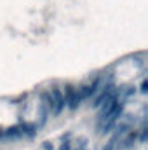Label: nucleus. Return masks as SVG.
Instances as JSON below:
<instances>
[{"instance_id": "f257e3e1", "label": "nucleus", "mask_w": 148, "mask_h": 150, "mask_svg": "<svg viewBox=\"0 0 148 150\" xmlns=\"http://www.w3.org/2000/svg\"><path fill=\"white\" fill-rule=\"evenodd\" d=\"M101 86H103V79H101V75H96L94 80H91L89 84L80 86V87L77 89V93H78V96H80V101H85V100H91L92 96H96V94L99 93Z\"/></svg>"}, {"instance_id": "f03ea898", "label": "nucleus", "mask_w": 148, "mask_h": 150, "mask_svg": "<svg viewBox=\"0 0 148 150\" xmlns=\"http://www.w3.org/2000/svg\"><path fill=\"white\" fill-rule=\"evenodd\" d=\"M49 94H51V100H52V115L54 117H59L61 112L65 110L66 107V101H65V94H63V89L58 87V86H52L49 89Z\"/></svg>"}, {"instance_id": "7ed1b4c3", "label": "nucleus", "mask_w": 148, "mask_h": 150, "mask_svg": "<svg viewBox=\"0 0 148 150\" xmlns=\"http://www.w3.org/2000/svg\"><path fill=\"white\" fill-rule=\"evenodd\" d=\"M63 94H65V101H66V108L68 110H72L75 112L78 107H80V96H78V93H77V89H75L72 84H66L65 86V91H63Z\"/></svg>"}, {"instance_id": "20e7f679", "label": "nucleus", "mask_w": 148, "mask_h": 150, "mask_svg": "<svg viewBox=\"0 0 148 150\" xmlns=\"http://www.w3.org/2000/svg\"><path fill=\"white\" fill-rule=\"evenodd\" d=\"M23 138V129H21V124L18 126H11L4 131V140H19Z\"/></svg>"}, {"instance_id": "39448f33", "label": "nucleus", "mask_w": 148, "mask_h": 150, "mask_svg": "<svg viewBox=\"0 0 148 150\" xmlns=\"http://www.w3.org/2000/svg\"><path fill=\"white\" fill-rule=\"evenodd\" d=\"M21 129H23V138H35L38 133V126L35 122H23L21 124Z\"/></svg>"}, {"instance_id": "423d86ee", "label": "nucleus", "mask_w": 148, "mask_h": 150, "mask_svg": "<svg viewBox=\"0 0 148 150\" xmlns=\"http://www.w3.org/2000/svg\"><path fill=\"white\" fill-rule=\"evenodd\" d=\"M117 143H118V138H117L115 134H111V136H110V140L106 142V145H105V147H103L101 150H115Z\"/></svg>"}, {"instance_id": "0eeeda50", "label": "nucleus", "mask_w": 148, "mask_h": 150, "mask_svg": "<svg viewBox=\"0 0 148 150\" xmlns=\"http://www.w3.org/2000/svg\"><path fill=\"white\" fill-rule=\"evenodd\" d=\"M140 93H141V94H147L148 93V82L147 80L141 82V86H140Z\"/></svg>"}, {"instance_id": "6e6552de", "label": "nucleus", "mask_w": 148, "mask_h": 150, "mask_svg": "<svg viewBox=\"0 0 148 150\" xmlns=\"http://www.w3.org/2000/svg\"><path fill=\"white\" fill-rule=\"evenodd\" d=\"M59 150H72V143H70V142L61 143V145H59Z\"/></svg>"}, {"instance_id": "1a4fd4ad", "label": "nucleus", "mask_w": 148, "mask_h": 150, "mask_svg": "<svg viewBox=\"0 0 148 150\" xmlns=\"http://www.w3.org/2000/svg\"><path fill=\"white\" fill-rule=\"evenodd\" d=\"M42 147H44V150H54V145H52L51 142H44Z\"/></svg>"}, {"instance_id": "9d476101", "label": "nucleus", "mask_w": 148, "mask_h": 150, "mask_svg": "<svg viewBox=\"0 0 148 150\" xmlns=\"http://www.w3.org/2000/svg\"><path fill=\"white\" fill-rule=\"evenodd\" d=\"M70 138H72V133H66V134H63V136H61V143H65V142H70Z\"/></svg>"}, {"instance_id": "9b49d317", "label": "nucleus", "mask_w": 148, "mask_h": 150, "mask_svg": "<svg viewBox=\"0 0 148 150\" xmlns=\"http://www.w3.org/2000/svg\"><path fill=\"white\" fill-rule=\"evenodd\" d=\"M0 140H4V131H0Z\"/></svg>"}]
</instances>
